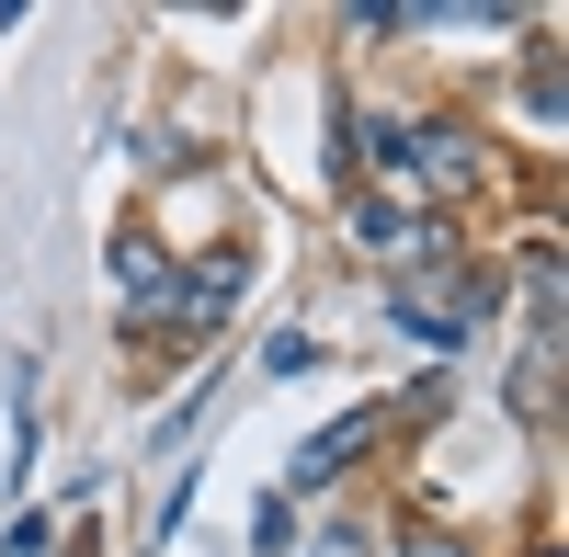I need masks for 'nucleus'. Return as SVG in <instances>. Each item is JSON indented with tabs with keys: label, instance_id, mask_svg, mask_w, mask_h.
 Returning a JSON list of instances; mask_svg holds the SVG:
<instances>
[{
	"label": "nucleus",
	"instance_id": "2",
	"mask_svg": "<svg viewBox=\"0 0 569 557\" xmlns=\"http://www.w3.org/2000/svg\"><path fill=\"white\" fill-rule=\"evenodd\" d=\"M410 182L421 194H479L490 182V149L467 125H410Z\"/></svg>",
	"mask_w": 569,
	"mask_h": 557
},
{
	"label": "nucleus",
	"instance_id": "3",
	"mask_svg": "<svg viewBox=\"0 0 569 557\" xmlns=\"http://www.w3.org/2000/svg\"><path fill=\"white\" fill-rule=\"evenodd\" d=\"M399 318H410L421 342H456L467 318H479V285H467V273H410V285H399Z\"/></svg>",
	"mask_w": 569,
	"mask_h": 557
},
{
	"label": "nucleus",
	"instance_id": "6",
	"mask_svg": "<svg viewBox=\"0 0 569 557\" xmlns=\"http://www.w3.org/2000/svg\"><path fill=\"white\" fill-rule=\"evenodd\" d=\"M251 546H262V557H284V546H297V513H284V500H262V524H251Z\"/></svg>",
	"mask_w": 569,
	"mask_h": 557
},
{
	"label": "nucleus",
	"instance_id": "5",
	"mask_svg": "<svg viewBox=\"0 0 569 557\" xmlns=\"http://www.w3.org/2000/svg\"><path fill=\"white\" fill-rule=\"evenodd\" d=\"M262 364H273V376H308L319 342H308V331H273V342H262Z\"/></svg>",
	"mask_w": 569,
	"mask_h": 557
},
{
	"label": "nucleus",
	"instance_id": "8",
	"mask_svg": "<svg viewBox=\"0 0 569 557\" xmlns=\"http://www.w3.org/2000/svg\"><path fill=\"white\" fill-rule=\"evenodd\" d=\"M399 557H467V546H456V535H410Z\"/></svg>",
	"mask_w": 569,
	"mask_h": 557
},
{
	"label": "nucleus",
	"instance_id": "7",
	"mask_svg": "<svg viewBox=\"0 0 569 557\" xmlns=\"http://www.w3.org/2000/svg\"><path fill=\"white\" fill-rule=\"evenodd\" d=\"M525 114H536V125H558V58H536V80H525Z\"/></svg>",
	"mask_w": 569,
	"mask_h": 557
},
{
	"label": "nucleus",
	"instance_id": "4",
	"mask_svg": "<svg viewBox=\"0 0 569 557\" xmlns=\"http://www.w3.org/2000/svg\"><path fill=\"white\" fill-rule=\"evenodd\" d=\"M103 273H114V296L160 331V307H171V262H160V240H137V227H114V251H103Z\"/></svg>",
	"mask_w": 569,
	"mask_h": 557
},
{
	"label": "nucleus",
	"instance_id": "1",
	"mask_svg": "<svg viewBox=\"0 0 569 557\" xmlns=\"http://www.w3.org/2000/svg\"><path fill=\"white\" fill-rule=\"evenodd\" d=\"M388 422H399V398H376V409H342L330 433H308V444H297V489H330L342 467H365V455H376V433H388Z\"/></svg>",
	"mask_w": 569,
	"mask_h": 557
},
{
	"label": "nucleus",
	"instance_id": "9",
	"mask_svg": "<svg viewBox=\"0 0 569 557\" xmlns=\"http://www.w3.org/2000/svg\"><path fill=\"white\" fill-rule=\"evenodd\" d=\"M12 23H23V12H12V0H0V34H12Z\"/></svg>",
	"mask_w": 569,
	"mask_h": 557
}]
</instances>
